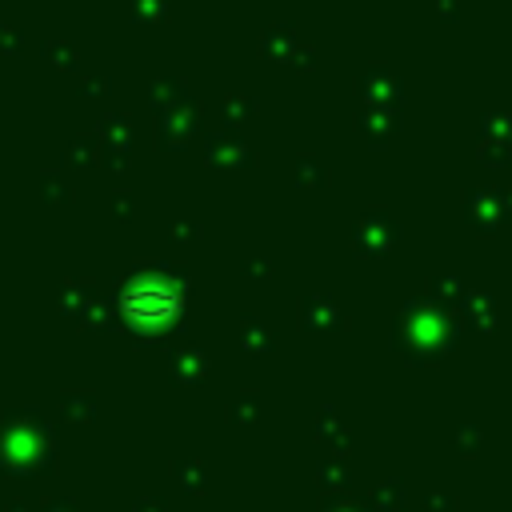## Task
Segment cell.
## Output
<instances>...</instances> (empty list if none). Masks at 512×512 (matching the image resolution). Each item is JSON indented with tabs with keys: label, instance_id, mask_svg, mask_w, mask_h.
I'll list each match as a JSON object with an SVG mask.
<instances>
[{
	"label": "cell",
	"instance_id": "6da1fadb",
	"mask_svg": "<svg viewBox=\"0 0 512 512\" xmlns=\"http://www.w3.org/2000/svg\"><path fill=\"white\" fill-rule=\"evenodd\" d=\"M120 308H124V316H128L132 324H164V320H172V316L180 312V296H176L168 284L140 280V284H132V288L124 292Z\"/></svg>",
	"mask_w": 512,
	"mask_h": 512
}]
</instances>
